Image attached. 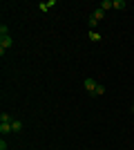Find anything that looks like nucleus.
Masks as SVG:
<instances>
[{
  "mask_svg": "<svg viewBox=\"0 0 134 150\" xmlns=\"http://www.w3.org/2000/svg\"><path fill=\"white\" fill-rule=\"evenodd\" d=\"M125 7H128V2H125V0H114V9H119V11H121V9H125Z\"/></svg>",
  "mask_w": 134,
  "mask_h": 150,
  "instance_id": "obj_7",
  "label": "nucleus"
},
{
  "mask_svg": "<svg viewBox=\"0 0 134 150\" xmlns=\"http://www.w3.org/2000/svg\"><path fill=\"white\" fill-rule=\"evenodd\" d=\"M0 36H9V27L7 25H0Z\"/></svg>",
  "mask_w": 134,
  "mask_h": 150,
  "instance_id": "obj_11",
  "label": "nucleus"
},
{
  "mask_svg": "<svg viewBox=\"0 0 134 150\" xmlns=\"http://www.w3.org/2000/svg\"><path fill=\"white\" fill-rule=\"evenodd\" d=\"M132 112H134V101H132Z\"/></svg>",
  "mask_w": 134,
  "mask_h": 150,
  "instance_id": "obj_13",
  "label": "nucleus"
},
{
  "mask_svg": "<svg viewBox=\"0 0 134 150\" xmlns=\"http://www.w3.org/2000/svg\"><path fill=\"white\" fill-rule=\"evenodd\" d=\"M0 132H2V137H5V134H9V132H13V130H11V121L0 123Z\"/></svg>",
  "mask_w": 134,
  "mask_h": 150,
  "instance_id": "obj_3",
  "label": "nucleus"
},
{
  "mask_svg": "<svg viewBox=\"0 0 134 150\" xmlns=\"http://www.w3.org/2000/svg\"><path fill=\"white\" fill-rule=\"evenodd\" d=\"M11 45H13L11 36H0V54H2V56H5V52L9 50V47H11Z\"/></svg>",
  "mask_w": 134,
  "mask_h": 150,
  "instance_id": "obj_1",
  "label": "nucleus"
},
{
  "mask_svg": "<svg viewBox=\"0 0 134 150\" xmlns=\"http://www.w3.org/2000/svg\"><path fill=\"white\" fill-rule=\"evenodd\" d=\"M103 94H105V85H101V83H98V88H96L94 96H103Z\"/></svg>",
  "mask_w": 134,
  "mask_h": 150,
  "instance_id": "obj_9",
  "label": "nucleus"
},
{
  "mask_svg": "<svg viewBox=\"0 0 134 150\" xmlns=\"http://www.w3.org/2000/svg\"><path fill=\"white\" fill-rule=\"evenodd\" d=\"M89 40H94V43H98V40H101V34H98V31H89Z\"/></svg>",
  "mask_w": 134,
  "mask_h": 150,
  "instance_id": "obj_8",
  "label": "nucleus"
},
{
  "mask_svg": "<svg viewBox=\"0 0 134 150\" xmlns=\"http://www.w3.org/2000/svg\"><path fill=\"white\" fill-rule=\"evenodd\" d=\"M5 121H11V114H7V112L0 114V123H5Z\"/></svg>",
  "mask_w": 134,
  "mask_h": 150,
  "instance_id": "obj_10",
  "label": "nucleus"
},
{
  "mask_svg": "<svg viewBox=\"0 0 134 150\" xmlns=\"http://www.w3.org/2000/svg\"><path fill=\"white\" fill-rule=\"evenodd\" d=\"M11 130H13V132H20V130H22V121L11 119Z\"/></svg>",
  "mask_w": 134,
  "mask_h": 150,
  "instance_id": "obj_6",
  "label": "nucleus"
},
{
  "mask_svg": "<svg viewBox=\"0 0 134 150\" xmlns=\"http://www.w3.org/2000/svg\"><path fill=\"white\" fill-rule=\"evenodd\" d=\"M83 85H85V90H87L92 96H94V92H96V88H98V83L94 81V79H85L83 81Z\"/></svg>",
  "mask_w": 134,
  "mask_h": 150,
  "instance_id": "obj_2",
  "label": "nucleus"
},
{
  "mask_svg": "<svg viewBox=\"0 0 134 150\" xmlns=\"http://www.w3.org/2000/svg\"><path fill=\"white\" fill-rule=\"evenodd\" d=\"M92 18H96V20H103V18H105V11H103L101 7H96L94 11H92Z\"/></svg>",
  "mask_w": 134,
  "mask_h": 150,
  "instance_id": "obj_4",
  "label": "nucleus"
},
{
  "mask_svg": "<svg viewBox=\"0 0 134 150\" xmlns=\"http://www.w3.org/2000/svg\"><path fill=\"white\" fill-rule=\"evenodd\" d=\"M0 150H7V141H5V137L0 139Z\"/></svg>",
  "mask_w": 134,
  "mask_h": 150,
  "instance_id": "obj_12",
  "label": "nucleus"
},
{
  "mask_svg": "<svg viewBox=\"0 0 134 150\" xmlns=\"http://www.w3.org/2000/svg\"><path fill=\"white\" fill-rule=\"evenodd\" d=\"M98 7H101L103 11H107V9H114V0H103Z\"/></svg>",
  "mask_w": 134,
  "mask_h": 150,
  "instance_id": "obj_5",
  "label": "nucleus"
}]
</instances>
